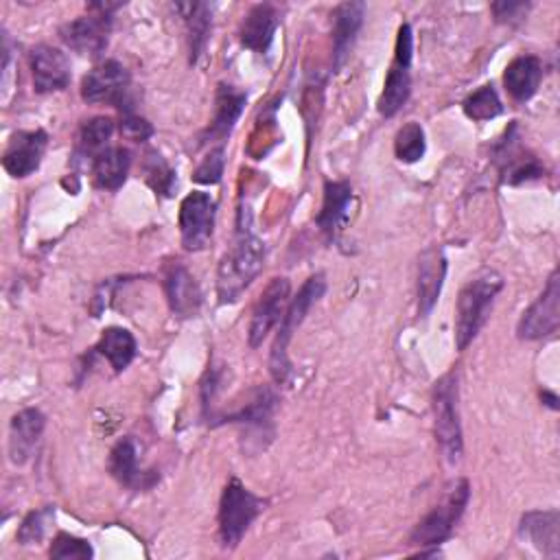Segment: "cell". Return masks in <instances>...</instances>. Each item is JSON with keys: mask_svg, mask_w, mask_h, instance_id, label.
<instances>
[{"mask_svg": "<svg viewBox=\"0 0 560 560\" xmlns=\"http://www.w3.org/2000/svg\"><path fill=\"white\" fill-rule=\"evenodd\" d=\"M558 523L560 517L556 510H536L527 512L521 519V536L536 545L543 553L558 556Z\"/></svg>", "mask_w": 560, "mask_h": 560, "instance_id": "24", "label": "cell"}, {"mask_svg": "<svg viewBox=\"0 0 560 560\" xmlns=\"http://www.w3.org/2000/svg\"><path fill=\"white\" fill-rule=\"evenodd\" d=\"M47 418L40 409H23L12 418L10 428V458L14 464L23 467L31 460L38 449V443L44 434Z\"/></svg>", "mask_w": 560, "mask_h": 560, "instance_id": "16", "label": "cell"}, {"mask_svg": "<svg viewBox=\"0 0 560 560\" xmlns=\"http://www.w3.org/2000/svg\"><path fill=\"white\" fill-rule=\"evenodd\" d=\"M107 469L112 473V478L116 482H120L123 486L136 488L145 486V473L138 469V449L136 443L131 438H123L110 454V462Z\"/></svg>", "mask_w": 560, "mask_h": 560, "instance_id": "27", "label": "cell"}, {"mask_svg": "<svg viewBox=\"0 0 560 560\" xmlns=\"http://www.w3.org/2000/svg\"><path fill=\"white\" fill-rule=\"evenodd\" d=\"M327 292V280L322 273L311 276L309 280H305V285L301 288V292L292 298L285 318L280 320L278 324V335L276 342L271 346V355H269V370L276 383H285L292 374V361L288 355L290 342L296 333V329L305 322L309 309L324 296Z\"/></svg>", "mask_w": 560, "mask_h": 560, "instance_id": "3", "label": "cell"}, {"mask_svg": "<svg viewBox=\"0 0 560 560\" xmlns=\"http://www.w3.org/2000/svg\"><path fill=\"white\" fill-rule=\"evenodd\" d=\"M434 418L436 441L449 464H458L464 451L462 425L458 413V374H445L434 387Z\"/></svg>", "mask_w": 560, "mask_h": 560, "instance_id": "5", "label": "cell"}, {"mask_svg": "<svg viewBox=\"0 0 560 560\" xmlns=\"http://www.w3.org/2000/svg\"><path fill=\"white\" fill-rule=\"evenodd\" d=\"M245 101H247L245 92L237 90L234 86L219 84L217 97H215V118L204 136V143H224V140L230 136V131L234 129V123L239 120L245 107Z\"/></svg>", "mask_w": 560, "mask_h": 560, "instance_id": "20", "label": "cell"}, {"mask_svg": "<svg viewBox=\"0 0 560 560\" xmlns=\"http://www.w3.org/2000/svg\"><path fill=\"white\" fill-rule=\"evenodd\" d=\"M265 243L252 228L250 208H239L237 230L230 250L221 256L217 269V296L221 305L237 303L252 285V280L263 271Z\"/></svg>", "mask_w": 560, "mask_h": 560, "instance_id": "1", "label": "cell"}, {"mask_svg": "<svg viewBox=\"0 0 560 560\" xmlns=\"http://www.w3.org/2000/svg\"><path fill=\"white\" fill-rule=\"evenodd\" d=\"M120 133L129 140H136V143H145L154 136V127L148 118L138 116L133 112H125L120 118Z\"/></svg>", "mask_w": 560, "mask_h": 560, "instance_id": "36", "label": "cell"}, {"mask_svg": "<svg viewBox=\"0 0 560 560\" xmlns=\"http://www.w3.org/2000/svg\"><path fill=\"white\" fill-rule=\"evenodd\" d=\"M187 23L189 31V49H191V64H198L206 51L211 27H213V10L206 3H187L176 8Z\"/></svg>", "mask_w": 560, "mask_h": 560, "instance_id": "26", "label": "cell"}, {"mask_svg": "<svg viewBox=\"0 0 560 560\" xmlns=\"http://www.w3.org/2000/svg\"><path fill=\"white\" fill-rule=\"evenodd\" d=\"M53 517H55V508H51V506H47V508H42V510H36V512H29L27 519L23 521L18 534H16L18 540H21L23 545H36V543H40V540L44 538L47 527H49V523L53 521Z\"/></svg>", "mask_w": 560, "mask_h": 560, "instance_id": "33", "label": "cell"}, {"mask_svg": "<svg viewBox=\"0 0 560 560\" xmlns=\"http://www.w3.org/2000/svg\"><path fill=\"white\" fill-rule=\"evenodd\" d=\"M290 294H292V285L288 278H273L271 283L265 288V292L260 294V298L252 311V320H250L247 340H250L252 348H258L263 344V340L269 335V331L273 327H278L280 320L285 318L288 307L292 303Z\"/></svg>", "mask_w": 560, "mask_h": 560, "instance_id": "11", "label": "cell"}, {"mask_svg": "<svg viewBox=\"0 0 560 560\" xmlns=\"http://www.w3.org/2000/svg\"><path fill=\"white\" fill-rule=\"evenodd\" d=\"M540 398H545L551 409H558V396H556V394H551V392H540Z\"/></svg>", "mask_w": 560, "mask_h": 560, "instance_id": "38", "label": "cell"}, {"mask_svg": "<svg viewBox=\"0 0 560 560\" xmlns=\"http://www.w3.org/2000/svg\"><path fill=\"white\" fill-rule=\"evenodd\" d=\"M425 131L418 123H407L398 129L394 140V154L400 163H418L425 156Z\"/></svg>", "mask_w": 560, "mask_h": 560, "instance_id": "30", "label": "cell"}, {"mask_svg": "<svg viewBox=\"0 0 560 560\" xmlns=\"http://www.w3.org/2000/svg\"><path fill=\"white\" fill-rule=\"evenodd\" d=\"M495 163L499 167L501 182L510 184V187H517V184H523L530 180H538L545 174L543 165L521 148V136H519L517 123H512L506 129L504 138L495 145Z\"/></svg>", "mask_w": 560, "mask_h": 560, "instance_id": "9", "label": "cell"}, {"mask_svg": "<svg viewBox=\"0 0 560 560\" xmlns=\"http://www.w3.org/2000/svg\"><path fill=\"white\" fill-rule=\"evenodd\" d=\"M131 169V156L123 148H107L92 161V178L99 189L118 191Z\"/></svg>", "mask_w": 560, "mask_h": 560, "instance_id": "25", "label": "cell"}, {"mask_svg": "<svg viewBox=\"0 0 560 560\" xmlns=\"http://www.w3.org/2000/svg\"><path fill=\"white\" fill-rule=\"evenodd\" d=\"M447 273V258L441 247H430L418 265V314L430 316L436 307Z\"/></svg>", "mask_w": 560, "mask_h": 560, "instance_id": "17", "label": "cell"}, {"mask_svg": "<svg viewBox=\"0 0 560 560\" xmlns=\"http://www.w3.org/2000/svg\"><path fill=\"white\" fill-rule=\"evenodd\" d=\"M224 156H226L224 148L213 150V152L204 158V163L195 169L193 180H195L198 184H217V182L221 180L224 167H226V158H224Z\"/></svg>", "mask_w": 560, "mask_h": 560, "instance_id": "35", "label": "cell"}, {"mask_svg": "<svg viewBox=\"0 0 560 560\" xmlns=\"http://www.w3.org/2000/svg\"><path fill=\"white\" fill-rule=\"evenodd\" d=\"M92 545L86 538H77L73 534H58L53 545H51V558H79V560H88L92 558Z\"/></svg>", "mask_w": 560, "mask_h": 560, "instance_id": "34", "label": "cell"}, {"mask_svg": "<svg viewBox=\"0 0 560 560\" xmlns=\"http://www.w3.org/2000/svg\"><path fill=\"white\" fill-rule=\"evenodd\" d=\"M110 16L107 14H88L73 23H66L60 29V38L79 55L99 58L107 49L110 38Z\"/></svg>", "mask_w": 560, "mask_h": 560, "instance_id": "14", "label": "cell"}, {"mask_svg": "<svg viewBox=\"0 0 560 560\" xmlns=\"http://www.w3.org/2000/svg\"><path fill=\"white\" fill-rule=\"evenodd\" d=\"M81 99L86 103H114L116 107L131 112L127 68L114 60L99 64L84 77Z\"/></svg>", "mask_w": 560, "mask_h": 560, "instance_id": "8", "label": "cell"}, {"mask_svg": "<svg viewBox=\"0 0 560 560\" xmlns=\"http://www.w3.org/2000/svg\"><path fill=\"white\" fill-rule=\"evenodd\" d=\"M143 174L148 184L161 195H174L176 189V171L167 165V161L158 152H150L143 163Z\"/></svg>", "mask_w": 560, "mask_h": 560, "instance_id": "32", "label": "cell"}, {"mask_svg": "<svg viewBox=\"0 0 560 560\" xmlns=\"http://www.w3.org/2000/svg\"><path fill=\"white\" fill-rule=\"evenodd\" d=\"M263 510V499L252 495L237 478H232L221 495L219 504V538L226 549L241 543L252 521Z\"/></svg>", "mask_w": 560, "mask_h": 560, "instance_id": "6", "label": "cell"}, {"mask_svg": "<svg viewBox=\"0 0 560 560\" xmlns=\"http://www.w3.org/2000/svg\"><path fill=\"white\" fill-rule=\"evenodd\" d=\"M353 202V187L348 182H327L324 184V202L322 211L316 219L318 228L327 234V239H335L338 230L348 217V206Z\"/></svg>", "mask_w": 560, "mask_h": 560, "instance_id": "23", "label": "cell"}, {"mask_svg": "<svg viewBox=\"0 0 560 560\" xmlns=\"http://www.w3.org/2000/svg\"><path fill=\"white\" fill-rule=\"evenodd\" d=\"M333 68H342L351 55L366 18L364 3H342L333 12Z\"/></svg>", "mask_w": 560, "mask_h": 560, "instance_id": "19", "label": "cell"}, {"mask_svg": "<svg viewBox=\"0 0 560 560\" xmlns=\"http://www.w3.org/2000/svg\"><path fill=\"white\" fill-rule=\"evenodd\" d=\"M49 145V133L44 129L16 131L10 140V148L3 156V167L12 178H29L40 169L42 156Z\"/></svg>", "mask_w": 560, "mask_h": 560, "instance_id": "13", "label": "cell"}, {"mask_svg": "<svg viewBox=\"0 0 560 560\" xmlns=\"http://www.w3.org/2000/svg\"><path fill=\"white\" fill-rule=\"evenodd\" d=\"M29 62H31L36 92L49 94V92L64 90L71 84V62L66 53H62L60 49L40 44L31 51Z\"/></svg>", "mask_w": 560, "mask_h": 560, "instance_id": "15", "label": "cell"}, {"mask_svg": "<svg viewBox=\"0 0 560 560\" xmlns=\"http://www.w3.org/2000/svg\"><path fill=\"white\" fill-rule=\"evenodd\" d=\"M165 290H167L169 307L178 318L198 316L202 307V292H200V285L195 283V278L184 265L176 263L167 269Z\"/></svg>", "mask_w": 560, "mask_h": 560, "instance_id": "18", "label": "cell"}, {"mask_svg": "<svg viewBox=\"0 0 560 560\" xmlns=\"http://www.w3.org/2000/svg\"><path fill=\"white\" fill-rule=\"evenodd\" d=\"M560 324V276L558 269L549 276L547 288L538 301L521 316L517 333L521 340H543L558 331Z\"/></svg>", "mask_w": 560, "mask_h": 560, "instance_id": "12", "label": "cell"}, {"mask_svg": "<svg viewBox=\"0 0 560 560\" xmlns=\"http://www.w3.org/2000/svg\"><path fill=\"white\" fill-rule=\"evenodd\" d=\"M215 215H217V202L211 198V193L195 191L182 200L180 232H182L184 250L200 252L208 245L215 228Z\"/></svg>", "mask_w": 560, "mask_h": 560, "instance_id": "10", "label": "cell"}, {"mask_svg": "<svg viewBox=\"0 0 560 560\" xmlns=\"http://www.w3.org/2000/svg\"><path fill=\"white\" fill-rule=\"evenodd\" d=\"M278 29V12L271 5H256L241 25V44L256 53H267Z\"/></svg>", "mask_w": 560, "mask_h": 560, "instance_id": "22", "label": "cell"}, {"mask_svg": "<svg viewBox=\"0 0 560 560\" xmlns=\"http://www.w3.org/2000/svg\"><path fill=\"white\" fill-rule=\"evenodd\" d=\"M469 497H471L469 482L456 480L447 488L443 501L413 527V532L409 536V545L432 547V545L445 543L451 536L460 517L464 514V510L469 506Z\"/></svg>", "mask_w": 560, "mask_h": 560, "instance_id": "4", "label": "cell"}, {"mask_svg": "<svg viewBox=\"0 0 560 560\" xmlns=\"http://www.w3.org/2000/svg\"><path fill=\"white\" fill-rule=\"evenodd\" d=\"M94 351L110 361L114 372H123L133 361L138 346H136L133 335L127 329L112 327V329L103 331Z\"/></svg>", "mask_w": 560, "mask_h": 560, "instance_id": "28", "label": "cell"}, {"mask_svg": "<svg viewBox=\"0 0 560 560\" xmlns=\"http://www.w3.org/2000/svg\"><path fill=\"white\" fill-rule=\"evenodd\" d=\"M114 133V120L107 116H94L86 120L77 136L75 158H90L94 161L103 150H107L110 138Z\"/></svg>", "mask_w": 560, "mask_h": 560, "instance_id": "29", "label": "cell"}, {"mask_svg": "<svg viewBox=\"0 0 560 560\" xmlns=\"http://www.w3.org/2000/svg\"><path fill=\"white\" fill-rule=\"evenodd\" d=\"M527 10H530V5H525V3H495V5H493L495 18H497L499 23H510V25L523 21V16L527 14Z\"/></svg>", "mask_w": 560, "mask_h": 560, "instance_id": "37", "label": "cell"}, {"mask_svg": "<svg viewBox=\"0 0 560 560\" xmlns=\"http://www.w3.org/2000/svg\"><path fill=\"white\" fill-rule=\"evenodd\" d=\"M540 79H543V64L534 55H521L512 60L504 73V86L508 94L519 103L530 101L536 94Z\"/></svg>", "mask_w": 560, "mask_h": 560, "instance_id": "21", "label": "cell"}, {"mask_svg": "<svg viewBox=\"0 0 560 560\" xmlns=\"http://www.w3.org/2000/svg\"><path fill=\"white\" fill-rule=\"evenodd\" d=\"M462 107L471 120H491L504 112L501 99L493 86H482L480 90L469 94L464 99Z\"/></svg>", "mask_w": 560, "mask_h": 560, "instance_id": "31", "label": "cell"}, {"mask_svg": "<svg viewBox=\"0 0 560 560\" xmlns=\"http://www.w3.org/2000/svg\"><path fill=\"white\" fill-rule=\"evenodd\" d=\"M504 290V278L495 269H482L462 288L456 307V344L458 351L478 338L482 327L488 322L493 303Z\"/></svg>", "mask_w": 560, "mask_h": 560, "instance_id": "2", "label": "cell"}, {"mask_svg": "<svg viewBox=\"0 0 560 560\" xmlns=\"http://www.w3.org/2000/svg\"><path fill=\"white\" fill-rule=\"evenodd\" d=\"M411 55H413V36L409 25H400L398 38H396V51H394V64L390 66V73L383 84V92L379 99V112L383 116H394L409 99L411 92Z\"/></svg>", "mask_w": 560, "mask_h": 560, "instance_id": "7", "label": "cell"}]
</instances>
